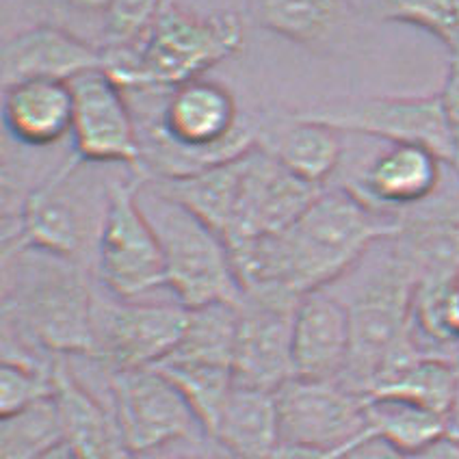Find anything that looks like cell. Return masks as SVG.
I'll list each match as a JSON object with an SVG mask.
<instances>
[{
	"mask_svg": "<svg viewBox=\"0 0 459 459\" xmlns=\"http://www.w3.org/2000/svg\"><path fill=\"white\" fill-rule=\"evenodd\" d=\"M4 128L18 143L50 148L72 137L74 93L70 82L26 81L3 87Z\"/></svg>",
	"mask_w": 459,
	"mask_h": 459,
	"instance_id": "20",
	"label": "cell"
},
{
	"mask_svg": "<svg viewBox=\"0 0 459 459\" xmlns=\"http://www.w3.org/2000/svg\"><path fill=\"white\" fill-rule=\"evenodd\" d=\"M165 0H113L102 18V52L134 50L150 33Z\"/></svg>",
	"mask_w": 459,
	"mask_h": 459,
	"instance_id": "29",
	"label": "cell"
},
{
	"mask_svg": "<svg viewBox=\"0 0 459 459\" xmlns=\"http://www.w3.org/2000/svg\"><path fill=\"white\" fill-rule=\"evenodd\" d=\"M408 459H459V437L451 434L437 437L419 451L410 453Z\"/></svg>",
	"mask_w": 459,
	"mask_h": 459,
	"instance_id": "35",
	"label": "cell"
},
{
	"mask_svg": "<svg viewBox=\"0 0 459 459\" xmlns=\"http://www.w3.org/2000/svg\"><path fill=\"white\" fill-rule=\"evenodd\" d=\"M139 204L152 223L165 260L167 293L186 310L232 301L241 304L228 241L189 208L160 193L145 178Z\"/></svg>",
	"mask_w": 459,
	"mask_h": 459,
	"instance_id": "6",
	"label": "cell"
},
{
	"mask_svg": "<svg viewBox=\"0 0 459 459\" xmlns=\"http://www.w3.org/2000/svg\"><path fill=\"white\" fill-rule=\"evenodd\" d=\"M134 459H237L232 457L223 446H219L215 437L208 434H197L186 437V440L176 442V445L160 448V451L150 453V455Z\"/></svg>",
	"mask_w": 459,
	"mask_h": 459,
	"instance_id": "31",
	"label": "cell"
},
{
	"mask_svg": "<svg viewBox=\"0 0 459 459\" xmlns=\"http://www.w3.org/2000/svg\"><path fill=\"white\" fill-rule=\"evenodd\" d=\"M351 351V321L341 297L315 290L301 297L293 316L295 377L341 379Z\"/></svg>",
	"mask_w": 459,
	"mask_h": 459,
	"instance_id": "18",
	"label": "cell"
},
{
	"mask_svg": "<svg viewBox=\"0 0 459 459\" xmlns=\"http://www.w3.org/2000/svg\"><path fill=\"white\" fill-rule=\"evenodd\" d=\"M249 9L263 29L307 48L325 44L347 18V0H249Z\"/></svg>",
	"mask_w": 459,
	"mask_h": 459,
	"instance_id": "24",
	"label": "cell"
},
{
	"mask_svg": "<svg viewBox=\"0 0 459 459\" xmlns=\"http://www.w3.org/2000/svg\"><path fill=\"white\" fill-rule=\"evenodd\" d=\"M342 134H359L385 143H411L429 148L451 169L459 156L440 98L436 96H367L336 98L295 111Z\"/></svg>",
	"mask_w": 459,
	"mask_h": 459,
	"instance_id": "9",
	"label": "cell"
},
{
	"mask_svg": "<svg viewBox=\"0 0 459 459\" xmlns=\"http://www.w3.org/2000/svg\"><path fill=\"white\" fill-rule=\"evenodd\" d=\"M96 275L29 245L3 247V359L55 367L93 356Z\"/></svg>",
	"mask_w": 459,
	"mask_h": 459,
	"instance_id": "1",
	"label": "cell"
},
{
	"mask_svg": "<svg viewBox=\"0 0 459 459\" xmlns=\"http://www.w3.org/2000/svg\"><path fill=\"white\" fill-rule=\"evenodd\" d=\"M295 307L241 299L234 347V384L275 393L295 377Z\"/></svg>",
	"mask_w": 459,
	"mask_h": 459,
	"instance_id": "15",
	"label": "cell"
},
{
	"mask_svg": "<svg viewBox=\"0 0 459 459\" xmlns=\"http://www.w3.org/2000/svg\"><path fill=\"white\" fill-rule=\"evenodd\" d=\"M41 459H76V457L72 455L70 448H67V446L64 445V446L56 448V451H52L50 455H46V457H41Z\"/></svg>",
	"mask_w": 459,
	"mask_h": 459,
	"instance_id": "37",
	"label": "cell"
},
{
	"mask_svg": "<svg viewBox=\"0 0 459 459\" xmlns=\"http://www.w3.org/2000/svg\"><path fill=\"white\" fill-rule=\"evenodd\" d=\"M156 100L159 108H133L145 178L171 180L197 174L258 143L263 119L245 117L237 96L221 82L197 78L156 93Z\"/></svg>",
	"mask_w": 459,
	"mask_h": 459,
	"instance_id": "2",
	"label": "cell"
},
{
	"mask_svg": "<svg viewBox=\"0 0 459 459\" xmlns=\"http://www.w3.org/2000/svg\"><path fill=\"white\" fill-rule=\"evenodd\" d=\"M349 446L344 448H323L310 445H295V442H280L273 448L269 459H342Z\"/></svg>",
	"mask_w": 459,
	"mask_h": 459,
	"instance_id": "34",
	"label": "cell"
},
{
	"mask_svg": "<svg viewBox=\"0 0 459 459\" xmlns=\"http://www.w3.org/2000/svg\"><path fill=\"white\" fill-rule=\"evenodd\" d=\"M245 44L243 18L234 12L197 15L165 0L159 18L134 50L104 52V67L126 93H165L204 78Z\"/></svg>",
	"mask_w": 459,
	"mask_h": 459,
	"instance_id": "5",
	"label": "cell"
},
{
	"mask_svg": "<svg viewBox=\"0 0 459 459\" xmlns=\"http://www.w3.org/2000/svg\"><path fill=\"white\" fill-rule=\"evenodd\" d=\"M375 18L416 26L448 50L459 46V0H364Z\"/></svg>",
	"mask_w": 459,
	"mask_h": 459,
	"instance_id": "28",
	"label": "cell"
},
{
	"mask_svg": "<svg viewBox=\"0 0 459 459\" xmlns=\"http://www.w3.org/2000/svg\"><path fill=\"white\" fill-rule=\"evenodd\" d=\"M373 255L370 260L368 252L341 280L347 281V293L332 290L351 321V351L341 382L364 396L388 373L429 353L414 330V271L393 238L375 245Z\"/></svg>",
	"mask_w": 459,
	"mask_h": 459,
	"instance_id": "3",
	"label": "cell"
},
{
	"mask_svg": "<svg viewBox=\"0 0 459 459\" xmlns=\"http://www.w3.org/2000/svg\"><path fill=\"white\" fill-rule=\"evenodd\" d=\"M145 176L108 182V200L98 243L96 281L119 299H152L167 290L165 260L152 223L139 204Z\"/></svg>",
	"mask_w": 459,
	"mask_h": 459,
	"instance_id": "8",
	"label": "cell"
},
{
	"mask_svg": "<svg viewBox=\"0 0 459 459\" xmlns=\"http://www.w3.org/2000/svg\"><path fill=\"white\" fill-rule=\"evenodd\" d=\"M437 98H440L442 111H445L446 124L448 128H451L453 141H455L457 156H459V46L451 50V61H448L445 85H442V91L437 93Z\"/></svg>",
	"mask_w": 459,
	"mask_h": 459,
	"instance_id": "32",
	"label": "cell"
},
{
	"mask_svg": "<svg viewBox=\"0 0 459 459\" xmlns=\"http://www.w3.org/2000/svg\"><path fill=\"white\" fill-rule=\"evenodd\" d=\"M212 437L237 459H269L281 440L275 393L234 385Z\"/></svg>",
	"mask_w": 459,
	"mask_h": 459,
	"instance_id": "22",
	"label": "cell"
},
{
	"mask_svg": "<svg viewBox=\"0 0 459 459\" xmlns=\"http://www.w3.org/2000/svg\"><path fill=\"white\" fill-rule=\"evenodd\" d=\"M238 332V304L217 301L189 310L178 347L163 362L200 364L234 370V347ZM160 362V364H163Z\"/></svg>",
	"mask_w": 459,
	"mask_h": 459,
	"instance_id": "25",
	"label": "cell"
},
{
	"mask_svg": "<svg viewBox=\"0 0 459 459\" xmlns=\"http://www.w3.org/2000/svg\"><path fill=\"white\" fill-rule=\"evenodd\" d=\"M445 160L429 148L390 143L359 171L349 186L368 206L403 217L411 208L427 204L440 193Z\"/></svg>",
	"mask_w": 459,
	"mask_h": 459,
	"instance_id": "16",
	"label": "cell"
},
{
	"mask_svg": "<svg viewBox=\"0 0 459 459\" xmlns=\"http://www.w3.org/2000/svg\"><path fill=\"white\" fill-rule=\"evenodd\" d=\"M98 67H104L100 46L50 24L20 30L4 41L0 52L3 87L26 81L72 82Z\"/></svg>",
	"mask_w": 459,
	"mask_h": 459,
	"instance_id": "17",
	"label": "cell"
},
{
	"mask_svg": "<svg viewBox=\"0 0 459 459\" xmlns=\"http://www.w3.org/2000/svg\"><path fill=\"white\" fill-rule=\"evenodd\" d=\"M323 189L301 180L255 143L241 154V185L226 241L281 232L304 215Z\"/></svg>",
	"mask_w": 459,
	"mask_h": 459,
	"instance_id": "14",
	"label": "cell"
},
{
	"mask_svg": "<svg viewBox=\"0 0 459 459\" xmlns=\"http://www.w3.org/2000/svg\"><path fill=\"white\" fill-rule=\"evenodd\" d=\"M401 219L368 206L349 186L327 185L293 226L278 232L293 293L304 297L341 281L375 245L399 234Z\"/></svg>",
	"mask_w": 459,
	"mask_h": 459,
	"instance_id": "4",
	"label": "cell"
},
{
	"mask_svg": "<svg viewBox=\"0 0 459 459\" xmlns=\"http://www.w3.org/2000/svg\"><path fill=\"white\" fill-rule=\"evenodd\" d=\"M342 459H408L403 451H399L394 445L385 442L384 437L367 431L362 437H358L351 446L347 448Z\"/></svg>",
	"mask_w": 459,
	"mask_h": 459,
	"instance_id": "33",
	"label": "cell"
},
{
	"mask_svg": "<svg viewBox=\"0 0 459 459\" xmlns=\"http://www.w3.org/2000/svg\"><path fill=\"white\" fill-rule=\"evenodd\" d=\"M85 165L70 156L24 197L13 226L4 228V245H29L82 264L96 275L98 243L107 212L108 185L93 193L87 185H74L78 167Z\"/></svg>",
	"mask_w": 459,
	"mask_h": 459,
	"instance_id": "7",
	"label": "cell"
},
{
	"mask_svg": "<svg viewBox=\"0 0 459 459\" xmlns=\"http://www.w3.org/2000/svg\"><path fill=\"white\" fill-rule=\"evenodd\" d=\"M367 427L370 434L410 455L446 436L448 419L394 396H367Z\"/></svg>",
	"mask_w": 459,
	"mask_h": 459,
	"instance_id": "26",
	"label": "cell"
},
{
	"mask_svg": "<svg viewBox=\"0 0 459 459\" xmlns=\"http://www.w3.org/2000/svg\"><path fill=\"white\" fill-rule=\"evenodd\" d=\"M367 396H394L448 419L459 396L457 358L427 353L411 359L379 379Z\"/></svg>",
	"mask_w": 459,
	"mask_h": 459,
	"instance_id": "23",
	"label": "cell"
},
{
	"mask_svg": "<svg viewBox=\"0 0 459 459\" xmlns=\"http://www.w3.org/2000/svg\"><path fill=\"white\" fill-rule=\"evenodd\" d=\"M74 93V154L87 165H126L141 174V141L128 93L107 67L70 82ZM143 176V174H141Z\"/></svg>",
	"mask_w": 459,
	"mask_h": 459,
	"instance_id": "12",
	"label": "cell"
},
{
	"mask_svg": "<svg viewBox=\"0 0 459 459\" xmlns=\"http://www.w3.org/2000/svg\"><path fill=\"white\" fill-rule=\"evenodd\" d=\"M275 403L280 442L344 448L368 431L367 396L341 379L293 377L275 390Z\"/></svg>",
	"mask_w": 459,
	"mask_h": 459,
	"instance_id": "13",
	"label": "cell"
},
{
	"mask_svg": "<svg viewBox=\"0 0 459 459\" xmlns=\"http://www.w3.org/2000/svg\"><path fill=\"white\" fill-rule=\"evenodd\" d=\"M64 445V422L55 394L3 414L0 459H41Z\"/></svg>",
	"mask_w": 459,
	"mask_h": 459,
	"instance_id": "27",
	"label": "cell"
},
{
	"mask_svg": "<svg viewBox=\"0 0 459 459\" xmlns=\"http://www.w3.org/2000/svg\"><path fill=\"white\" fill-rule=\"evenodd\" d=\"M107 373L119 436L133 457L206 434L185 394L156 367Z\"/></svg>",
	"mask_w": 459,
	"mask_h": 459,
	"instance_id": "11",
	"label": "cell"
},
{
	"mask_svg": "<svg viewBox=\"0 0 459 459\" xmlns=\"http://www.w3.org/2000/svg\"><path fill=\"white\" fill-rule=\"evenodd\" d=\"M457 364H459V349H457Z\"/></svg>",
	"mask_w": 459,
	"mask_h": 459,
	"instance_id": "39",
	"label": "cell"
},
{
	"mask_svg": "<svg viewBox=\"0 0 459 459\" xmlns=\"http://www.w3.org/2000/svg\"><path fill=\"white\" fill-rule=\"evenodd\" d=\"M258 145L301 180L327 186L342 163V133L295 111L280 122H260Z\"/></svg>",
	"mask_w": 459,
	"mask_h": 459,
	"instance_id": "21",
	"label": "cell"
},
{
	"mask_svg": "<svg viewBox=\"0 0 459 459\" xmlns=\"http://www.w3.org/2000/svg\"><path fill=\"white\" fill-rule=\"evenodd\" d=\"M67 3H70L74 9H78V12L98 13L104 18V13H107V9L111 7L113 0H67Z\"/></svg>",
	"mask_w": 459,
	"mask_h": 459,
	"instance_id": "36",
	"label": "cell"
},
{
	"mask_svg": "<svg viewBox=\"0 0 459 459\" xmlns=\"http://www.w3.org/2000/svg\"><path fill=\"white\" fill-rule=\"evenodd\" d=\"M59 362L55 367H38V364L3 359V370H0V408L3 410L0 411L12 414L15 410H22L35 401L55 394V373Z\"/></svg>",
	"mask_w": 459,
	"mask_h": 459,
	"instance_id": "30",
	"label": "cell"
},
{
	"mask_svg": "<svg viewBox=\"0 0 459 459\" xmlns=\"http://www.w3.org/2000/svg\"><path fill=\"white\" fill-rule=\"evenodd\" d=\"M56 403L64 422L65 446L76 459H117L126 455L108 390L91 388L72 368L70 358L56 367Z\"/></svg>",
	"mask_w": 459,
	"mask_h": 459,
	"instance_id": "19",
	"label": "cell"
},
{
	"mask_svg": "<svg viewBox=\"0 0 459 459\" xmlns=\"http://www.w3.org/2000/svg\"><path fill=\"white\" fill-rule=\"evenodd\" d=\"M117 459H134V457L130 455V453H126V455H122V457H117Z\"/></svg>",
	"mask_w": 459,
	"mask_h": 459,
	"instance_id": "38",
	"label": "cell"
},
{
	"mask_svg": "<svg viewBox=\"0 0 459 459\" xmlns=\"http://www.w3.org/2000/svg\"><path fill=\"white\" fill-rule=\"evenodd\" d=\"M186 319L178 301L119 299L96 281L91 359L107 370L159 367L178 347Z\"/></svg>",
	"mask_w": 459,
	"mask_h": 459,
	"instance_id": "10",
	"label": "cell"
}]
</instances>
